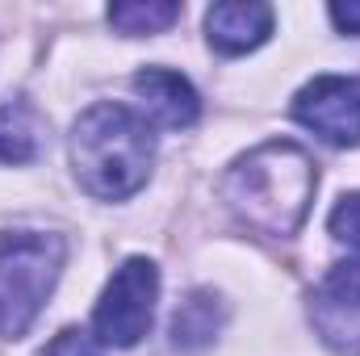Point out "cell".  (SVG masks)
I'll list each match as a JSON object with an SVG mask.
<instances>
[{
  "instance_id": "cell-6",
  "label": "cell",
  "mask_w": 360,
  "mask_h": 356,
  "mask_svg": "<svg viewBox=\"0 0 360 356\" xmlns=\"http://www.w3.org/2000/svg\"><path fill=\"white\" fill-rule=\"evenodd\" d=\"M310 323L340 356H360V256L335 265L310 293Z\"/></svg>"
},
{
  "instance_id": "cell-7",
  "label": "cell",
  "mask_w": 360,
  "mask_h": 356,
  "mask_svg": "<svg viewBox=\"0 0 360 356\" xmlns=\"http://www.w3.org/2000/svg\"><path fill=\"white\" fill-rule=\"evenodd\" d=\"M272 8L256 0H222L205 13V38L222 55H248L272 34Z\"/></svg>"
},
{
  "instance_id": "cell-4",
  "label": "cell",
  "mask_w": 360,
  "mask_h": 356,
  "mask_svg": "<svg viewBox=\"0 0 360 356\" xmlns=\"http://www.w3.org/2000/svg\"><path fill=\"white\" fill-rule=\"evenodd\" d=\"M160 302V268L143 256H130L117 268L92 310V336L105 348H134L155 319Z\"/></svg>"
},
{
  "instance_id": "cell-10",
  "label": "cell",
  "mask_w": 360,
  "mask_h": 356,
  "mask_svg": "<svg viewBox=\"0 0 360 356\" xmlns=\"http://www.w3.org/2000/svg\"><path fill=\"white\" fill-rule=\"evenodd\" d=\"M222 298L214 289H193L184 302L176 306V319H172V344L176 348H201L214 340V331L222 327Z\"/></svg>"
},
{
  "instance_id": "cell-8",
  "label": "cell",
  "mask_w": 360,
  "mask_h": 356,
  "mask_svg": "<svg viewBox=\"0 0 360 356\" xmlns=\"http://www.w3.org/2000/svg\"><path fill=\"white\" fill-rule=\"evenodd\" d=\"M134 92L143 96L147 113L160 122V126H172V130H184L197 122L201 113V101H197V89L172 72V68H143L134 76Z\"/></svg>"
},
{
  "instance_id": "cell-13",
  "label": "cell",
  "mask_w": 360,
  "mask_h": 356,
  "mask_svg": "<svg viewBox=\"0 0 360 356\" xmlns=\"http://www.w3.org/2000/svg\"><path fill=\"white\" fill-rule=\"evenodd\" d=\"M38 356H101V344L92 340L89 331H80V327H68V331H59L46 348Z\"/></svg>"
},
{
  "instance_id": "cell-2",
  "label": "cell",
  "mask_w": 360,
  "mask_h": 356,
  "mask_svg": "<svg viewBox=\"0 0 360 356\" xmlns=\"http://www.w3.org/2000/svg\"><path fill=\"white\" fill-rule=\"evenodd\" d=\"M155 164L151 126L126 105H92L72 126V168L76 180L101 201H122L139 193Z\"/></svg>"
},
{
  "instance_id": "cell-3",
  "label": "cell",
  "mask_w": 360,
  "mask_h": 356,
  "mask_svg": "<svg viewBox=\"0 0 360 356\" xmlns=\"http://www.w3.org/2000/svg\"><path fill=\"white\" fill-rule=\"evenodd\" d=\"M68 265V239L55 231H13L0 239V340H21Z\"/></svg>"
},
{
  "instance_id": "cell-11",
  "label": "cell",
  "mask_w": 360,
  "mask_h": 356,
  "mask_svg": "<svg viewBox=\"0 0 360 356\" xmlns=\"http://www.w3.org/2000/svg\"><path fill=\"white\" fill-rule=\"evenodd\" d=\"M180 17V4L172 0H126V4H113L109 8V25L122 30V34H160L168 30Z\"/></svg>"
},
{
  "instance_id": "cell-14",
  "label": "cell",
  "mask_w": 360,
  "mask_h": 356,
  "mask_svg": "<svg viewBox=\"0 0 360 356\" xmlns=\"http://www.w3.org/2000/svg\"><path fill=\"white\" fill-rule=\"evenodd\" d=\"M331 21H335L344 34H360V0H348V4H331Z\"/></svg>"
},
{
  "instance_id": "cell-9",
  "label": "cell",
  "mask_w": 360,
  "mask_h": 356,
  "mask_svg": "<svg viewBox=\"0 0 360 356\" xmlns=\"http://www.w3.org/2000/svg\"><path fill=\"white\" fill-rule=\"evenodd\" d=\"M42 117L30 101H0V164H34L42 155Z\"/></svg>"
},
{
  "instance_id": "cell-1",
  "label": "cell",
  "mask_w": 360,
  "mask_h": 356,
  "mask_svg": "<svg viewBox=\"0 0 360 356\" xmlns=\"http://www.w3.org/2000/svg\"><path fill=\"white\" fill-rule=\"evenodd\" d=\"M314 189H319L314 160L285 139L260 143L256 151L239 155L222 177V197L231 214L269 239H289L302 231Z\"/></svg>"
},
{
  "instance_id": "cell-12",
  "label": "cell",
  "mask_w": 360,
  "mask_h": 356,
  "mask_svg": "<svg viewBox=\"0 0 360 356\" xmlns=\"http://www.w3.org/2000/svg\"><path fill=\"white\" fill-rule=\"evenodd\" d=\"M331 235L360 256V193L340 197V205L331 210Z\"/></svg>"
},
{
  "instance_id": "cell-5",
  "label": "cell",
  "mask_w": 360,
  "mask_h": 356,
  "mask_svg": "<svg viewBox=\"0 0 360 356\" xmlns=\"http://www.w3.org/2000/svg\"><path fill=\"white\" fill-rule=\"evenodd\" d=\"M293 117L331 147L360 143V76H314L293 96Z\"/></svg>"
}]
</instances>
